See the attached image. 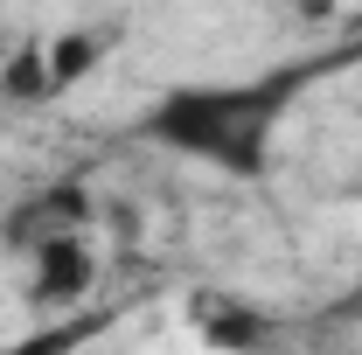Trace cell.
<instances>
[{
  "instance_id": "6da1fadb",
  "label": "cell",
  "mask_w": 362,
  "mask_h": 355,
  "mask_svg": "<svg viewBox=\"0 0 362 355\" xmlns=\"http://www.w3.org/2000/svg\"><path fill=\"white\" fill-rule=\"evenodd\" d=\"M265 126H272V98H258V91H188L153 119L160 139H175L202 161H223V168H258Z\"/></svg>"
},
{
  "instance_id": "7a4b0ae2",
  "label": "cell",
  "mask_w": 362,
  "mask_h": 355,
  "mask_svg": "<svg viewBox=\"0 0 362 355\" xmlns=\"http://www.w3.org/2000/svg\"><path fill=\"white\" fill-rule=\"evenodd\" d=\"M98 244L84 237V223H63V230H35L28 237V300L35 307H77L98 293Z\"/></svg>"
},
{
  "instance_id": "3957f363",
  "label": "cell",
  "mask_w": 362,
  "mask_h": 355,
  "mask_svg": "<svg viewBox=\"0 0 362 355\" xmlns=\"http://www.w3.org/2000/svg\"><path fill=\"white\" fill-rule=\"evenodd\" d=\"M42 42V77H49V98H63V91H77L105 63V49L112 35H98V28H56V35H35Z\"/></svg>"
},
{
  "instance_id": "277c9868",
  "label": "cell",
  "mask_w": 362,
  "mask_h": 355,
  "mask_svg": "<svg viewBox=\"0 0 362 355\" xmlns=\"http://www.w3.org/2000/svg\"><path fill=\"white\" fill-rule=\"evenodd\" d=\"M0 98L14 105H49V77H42V42H21L0 63Z\"/></svg>"
}]
</instances>
